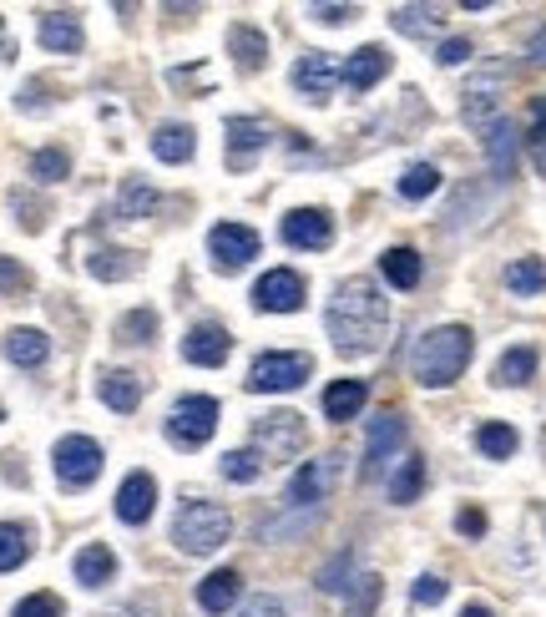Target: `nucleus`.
<instances>
[{"label":"nucleus","mask_w":546,"mask_h":617,"mask_svg":"<svg viewBox=\"0 0 546 617\" xmlns=\"http://www.w3.org/2000/svg\"><path fill=\"white\" fill-rule=\"evenodd\" d=\"M51 461H56V481L71 486V491H87V486L101 476V461H107V456H101V445L91 441V435H61Z\"/></svg>","instance_id":"7"},{"label":"nucleus","mask_w":546,"mask_h":617,"mask_svg":"<svg viewBox=\"0 0 546 617\" xmlns=\"http://www.w3.org/2000/svg\"><path fill=\"white\" fill-rule=\"evenodd\" d=\"M26 557H31V531L21 521H0V572H16Z\"/></svg>","instance_id":"33"},{"label":"nucleus","mask_w":546,"mask_h":617,"mask_svg":"<svg viewBox=\"0 0 546 617\" xmlns=\"http://www.w3.org/2000/svg\"><path fill=\"white\" fill-rule=\"evenodd\" d=\"M31 288V274H26V264L21 258H6L0 254V298H16V294H26Z\"/></svg>","instance_id":"42"},{"label":"nucleus","mask_w":546,"mask_h":617,"mask_svg":"<svg viewBox=\"0 0 546 617\" xmlns=\"http://www.w3.org/2000/svg\"><path fill=\"white\" fill-rule=\"evenodd\" d=\"M476 445H481V456H491V461H506V456H516V430L506 425V420H486L481 430H476Z\"/></svg>","instance_id":"35"},{"label":"nucleus","mask_w":546,"mask_h":617,"mask_svg":"<svg viewBox=\"0 0 546 617\" xmlns=\"http://www.w3.org/2000/svg\"><path fill=\"white\" fill-rule=\"evenodd\" d=\"M228 537H233V517L218 501H187L173 521V541L183 551H193V557H213Z\"/></svg>","instance_id":"3"},{"label":"nucleus","mask_w":546,"mask_h":617,"mask_svg":"<svg viewBox=\"0 0 546 617\" xmlns=\"http://www.w3.org/2000/svg\"><path fill=\"white\" fill-rule=\"evenodd\" d=\"M71 572H77V582H81V587H107L111 577H117V557H111V547L91 541V547H81V551H77Z\"/></svg>","instance_id":"23"},{"label":"nucleus","mask_w":546,"mask_h":617,"mask_svg":"<svg viewBox=\"0 0 546 617\" xmlns=\"http://www.w3.org/2000/svg\"><path fill=\"white\" fill-rule=\"evenodd\" d=\"M223 476H228V481H259L263 456L253 451V445H248V451H228V456H223Z\"/></svg>","instance_id":"41"},{"label":"nucleus","mask_w":546,"mask_h":617,"mask_svg":"<svg viewBox=\"0 0 546 617\" xmlns=\"http://www.w3.org/2000/svg\"><path fill=\"white\" fill-rule=\"evenodd\" d=\"M0 350H6L11 364H21V370H41L46 354H51V340H46L41 330H11L0 340Z\"/></svg>","instance_id":"21"},{"label":"nucleus","mask_w":546,"mask_h":617,"mask_svg":"<svg viewBox=\"0 0 546 617\" xmlns=\"http://www.w3.org/2000/svg\"><path fill=\"white\" fill-rule=\"evenodd\" d=\"M208 254L223 274H238V268H248L253 258H259V233H253L248 223H218V228L208 233Z\"/></svg>","instance_id":"8"},{"label":"nucleus","mask_w":546,"mask_h":617,"mask_svg":"<svg viewBox=\"0 0 546 617\" xmlns=\"http://www.w3.org/2000/svg\"><path fill=\"white\" fill-rule=\"evenodd\" d=\"M263 147H269V127H263L259 117H233L228 121V163L233 167H248Z\"/></svg>","instance_id":"17"},{"label":"nucleus","mask_w":546,"mask_h":617,"mask_svg":"<svg viewBox=\"0 0 546 617\" xmlns=\"http://www.w3.org/2000/svg\"><path fill=\"white\" fill-rule=\"evenodd\" d=\"M238 617H284V603H273V597H248L238 607Z\"/></svg>","instance_id":"49"},{"label":"nucleus","mask_w":546,"mask_h":617,"mask_svg":"<svg viewBox=\"0 0 546 617\" xmlns=\"http://www.w3.org/2000/svg\"><path fill=\"white\" fill-rule=\"evenodd\" d=\"M157 208V188L147 177H121V193H117V218L137 223V218H153Z\"/></svg>","instance_id":"26"},{"label":"nucleus","mask_w":546,"mask_h":617,"mask_svg":"<svg viewBox=\"0 0 546 617\" xmlns=\"http://www.w3.org/2000/svg\"><path fill=\"white\" fill-rule=\"evenodd\" d=\"M31 177L36 183H61V177H71V157L61 147H41V153H31Z\"/></svg>","instance_id":"38"},{"label":"nucleus","mask_w":546,"mask_h":617,"mask_svg":"<svg viewBox=\"0 0 546 617\" xmlns=\"http://www.w3.org/2000/svg\"><path fill=\"white\" fill-rule=\"evenodd\" d=\"M153 153L163 157V163H187V157L197 153V137H193V127H183V121H167V127H157L153 133Z\"/></svg>","instance_id":"27"},{"label":"nucleus","mask_w":546,"mask_h":617,"mask_svg":"<svg viewBox=\"0 0 546 617\" xmlns=\"http://www.w3.org/2000/svg\"><path fill=\"white\" fill-rule=\"evenodd\" d=\"M354 557H350V551H344V557H339V562L334 567H324V577H319V587H324V592H350V587H354Z\"/></svg>","instance_id":"45"},{"label":"nucleus","mask_w":546,"mask_h":617,"mask_svg":"<svg viewBox=\"0 0 546 617\" xmlns=\"http://www.w3.org/2000/svg\"><path fill=\"white\" fill-rule=\"evenodd\" d=\"M446 592H450V582H440V577H430V572H426V577L416 582V592H410V597H416L420 607H436Z\"/></svg>","instance_id":"47"},{"label":"nucleus","mask_w":546,"mask_h":617,"mask_svg":"<svg viewBox=\"0 0 546 617\" xmlns=\"http://www.w3.org/2000/svg\"><path fill=\"white\" fill-rule=\"evenodd\" d=\"M329 238H334V223H329L324 208H294L284 218V243H289V248L319 254V248H329Z\"/></svg>","instance_id":"13"},{"label":"nucleus","mask_w":546,"mask_h":617,"mask_svg":"<svg viewBox=\"0 0 546 617\" xmlns=\"http://www.w3.org/2000/svg\"><path fill=\"white\" fill-rule=\"evenodd\" d=\"M440 188V167L436 163H416V167H404V177H400V198H430V193Z\"/></svg>","instance_id":"37"},{"label":"nucleus","mask_w":546,"mask_h":617,"mask_svg":"<svg viewBox=\"0 0 546 617\" xmlns=\"http://www.w3.org/2000/svg\"><path fill=\"white\" fill-rule=\"evenodd\" d=\"M213 430H218V400L213 395H183L167 415V441L177 451H197V445L213 441Z\"/></svg>","instance_id":"6"},{"label":"nucleus","mask_w":546,"mask_h":617,"mask_svg":"<svg viewBox=\"0 0 546 617\" xmlns=\"http://www.w3.org/2000/svg\"><path fill=\"white\" fill-rule=\"evenodd\" d=\"M157 507V481L147 471H131L127 481L117 486V517L127 521V527H143L147 517H153Z\"/></svg>","instance_id":"14"},{"label":"nucleus","mask_w":546,"mask_h":617,"mask_svg":"<svg viewBox=\"0 0 546 617\" xmlns=\"http://www.w3.org/2000/svg\"><path fill=\"white\" fill-rule=\"evenodd\" d=\"M253 308H263V314H294V308H304V278L294 268H269L253 284Z\"/></svg>","instance_id":"10"},{"label":"nucleus","mask_w":546,"mask_h":617,"mask_svg":"<svg viewBox=\"0 0 546 617\" xmlns=\"http://www.w3.org/2000/svg\"><path fill=\"white\" fill-rule=\"evenodd\" d=\"M364 400H370V385H364V380H334V385L324 390V415L329 420H354L364 410Z\"/></svg>","instance_id":"25"},{"label":"nucleus","mask_w":546,"mask_h":617,"mask_svg":"<svg viewBox=\"0 0 546 617\" xmlns=\"http://www.w3.org/2000/svg\"><path fill=\"white\" fill-rule=\"evenodd\" d=\"M309 16H314V21H324V26H339V21H350V16H360V11H354V6H314Z\"/></svg>","instance_id":"51"},{"label":"nucleus","mask_w":546,"mask_h":617,"mask_svg":"<svg viewBox=\"0 0 546 617\" xmlns=\"http://www.w3.org/2000/svg\"><path fill=\"white\" fill-rule=\"evenodd\" d=\"M11 617H61V597H56V592H31V597L16 603Z\"/></svg>","instance_id":"44"},{"label":"nucleus","mask_w":546,"mask_h":617,"mask_svg":"<svg viewBox=\"0 0 546 617\" xmlns=\"http://www.w3.org/2000/svg\"><path fill=\"white\" fill-rule=\"evenodd\" d=\"M228 51H233V61H238L243 71H259L263 56H269V36H263L259 26H233V31H228Z\"/></svg>","instance_id":"28"},{"label":"nucleus","mask_w":546,"mask_h":617,"mask_svg":"<svg viewBox=\"0 0 546 617\" xmlns=\"http://www.w3.org/2000/svg\"><path fill=\"white\" fill-rule=\"evenodd\" d=\"M420 486H426V461H420V456H404L400 471L390 476V501L394 507H410V501L420 497Z\"/></svg>","instance_id":"31"},{"label":"nucleus","mask_w":546,"mask_h":617,"mask_svg":"<svg viewBox=\"0 0 546 617\" xmlns=\"http://www.w3.org/2000/svg\"><path fill=\"white\" fill-rule=\"evenodd\" d=\"M0 415H6V410H0Z\"/></svg>","instance_id":"55"},{"label":"nucleus","mask_w":546,"mask_h":617,"mask_svg":"<svg viewBox=\"0 0 546 617\" xmlns=\"http://www.w3.org/2000/svg\"><path fill=\"white\" fill-rule=\"evenodd\" d=\"M107 617H157L153 607H143V603H127V607H117V613H107Z\"/></svg>","instance_id":"52"},{"label":"nucleus","mask_w":546,"mask_h":617,"mask_svg":"<svg viewBox=\"0 0 546 617\" xmlns=\"http://www.w3.org/2000/svg\"><path fill=\"white\" fill-rule=\"evenodd\" d=\"M460 617H496V613L486 603H470V607H460Z\"/></svg>","instance_id":"53"},{"label":"nucleus","mask_w":546,"mask_h":617,"mask_svg":"<svg viewBox=\"0 0 546 617\" xmlns=\"http://www.w3.org/2000/svg\"><path fill=\"white\" fill-rule=\"evenodd\" d=\"M374 603H380V577L374 572H360L350 587V603H344V617H370Z\"/></svg>","instance_id":"39"},{"label":"nucleus","mask_w":546,"mask_h":617,"mask_svg":"<svg viewBox=\"0 0 546 617\" xmlns=\"http://www.w3.org/2000/svg\"><path fill=\"white\" fill-rule=\"evenodd\" d=\"M501 81H506V71L501 67H486L481 77L466 87V121H476V127H491V111H496V91H501Z\"/></svg>","instance_id":"18"},{"label":"nucleus","mask_w":546,"mask_h":617,"mask_svg":"<svg viewBox=\"0 0 546 617\" xmlns=\"http://www.w3.org/2000/svg\"><path fill=\"white\" fill-rule=\"evenodd\" d=\"M516 147H521V137H516L511 121H491L486 127V157H491L496 177H516Z\"/></svg>","instance_id":"24"},{"label":"nucleus","mask_w":546,"mask_h":617,"mask_svg":"<svg viewBox=\"0 0 546 617\" xmlns=\"http://www.w3.org/2000/svg\"><path fill=\"white\" fill-rule=\"evenodd\" d=\"M390 26L400 36H436L440 26H446V16H440L436 6H400V11L390 16Z\"/></svg>","instance_id":"32"},{"label":"nucleus","mask_w":546,"mask_h":617,"mask_svg":"<svg viewBox=\"0 0 546 617\" xmlns=\"http://www.w3.org/2000/svg\"><path fill=\"white\" fill-rule=\"evenodd\" d=\"M334 81H339V71H334V56H324V51H309V56H299V61H294V87L304 91L309 101H329V91H334Z\"/></svg>","instance_id":"15"},{"label":"nucleus","mask_w":546,"mask_h":617,"mask_svg":"<svg viewBox=\"0 0 546 617\" xmlns=\"http://www.w3.org/2000/svg\"><path fill=\"white\" fill-rule=\"evenodd\" d=\"M384 71H390V51L384 46H360L350 56V67H344V81H350V91H370Z\"/></svg>","instance_id":"22"},{"label":"nucleus","mask_w":546,"mask_h":617,"mask_svg":"<svg viewBox=\"0 0 546 617\" xmlns=\"http://www.w3.org/2000/svg\"><path fill=\"white\" fill-rule=\"evenodd\" d=\"M314 375V354L304 350H269L253 360L248 370V390L253 395H284V390H299Z\"/></svg>","instance_id":"4"},{"label":"nucleus","mask_w":546,"mask_h":617,"mask_svg":"<svg viewBox=\"0 0 546 617\" xmlns=\"http://www.w3.org/2000/svg\"><path fill=\"white\" fill-rule=\"evenodd\" d=\"M41 46H46V51H61V56L81 51V46H87V36H81V21L71 11H46L41 16Z\"/></svg>","instance_id":"19"},{"label":"nucleus","mask_w":546,"mask_h":617,"mask_svg":"<svg viewBox=\"0 0 546 617\" xmlns=\"http://www.w3.org/2000/svg\"><path fill=\"white\" fill-rule=\"evenodd\" d=\"M101 405L117 410V415H131V410L143 405V380L131 375V370H107L101 375Z\"/></svg>","instance_id":"20"},{"label":"nucleus","mask_w":546,"mask_h":617,"mask_svg":"<svg viewBox=\"0 0 546 617\" xmlns=\"http://www.w3.org/2000/svg\"><path fill=\"white\" fill-rule=\"evenodd\" d=\"M532 61H542V67H546V31L532 41Z\"/></svg>","instance_id":"54"},{"label":"nucleus","mask_w":546,"mask_h":617,"mask_svg":"<svg viewBox=\"0 0 546 617\" xmlns=\"http://www.w3.org/2000/svg\"><path fill=\"white\" fill-rule=\"evenodd\" d=\"M309 430H304V415H294V410H273V415H259L253 420V451L263 456V461H294L299 451H304Z\"/></svg>","instance_id":"5"},{"label":"nucleus","mask_w":546,"mask_h":617,"mask_svg":"<svg viewBox=\"0 0 546 617\" xmlns=\"http://www.w3.org/2000/svg\"><path fill=\"white\" fill-rule=\"evenodd\" d=\"M456 527H460V537H481V531H486V511L466 507V511L456 517Z\"/></svg>","instance_id":"50"},{"label":"nucleus","mask_w":546,"mask_h":617,"mask_svg":"<svg viewBox=\"0 0 546 617\" xmlns=\"http://www.w3.org/2000/svg\"><path fill=\"white\" fill-rule=\"evenodd\" d=\"M117 340L121 344H147V340H157V314H153V308H131L127 320L117 324Z\"/></svg>","instance_id":"40"},{"label":"nucleus","mask_w":546,"mask_h":617,"mask_svg":"<svg viewBox=\"0 0 546 617\" xmlns=\"http://www.w3.org/2000/svg\"><path fill=\"white\" fill-rule=\"evenodd\" d=\"M440 67H460V61H466V56H470V41H466V36H450V41H440Z\"/></svg>","instance_id":"48"},{"label":"nucleus","mask_w":546,"mask_h":617,"mask_svg":"<svg viewBox=\"0 0 546 617\" xmlns=\"http://www.w3.org/2000/svg\"><path fill=\"white\" fill-rule=\"evenodd\" d=\"M238 592H243V577L233 572V567H218V572H208L203 582H197V607L213 613V617H223V613H233Z\"/></svg>","instance_id":"16"},{"label":"nucleus","mask_w":546,"mask_h":617,"mask_svg":"<svg viewBox=\"0 0 546 617\" xmlns=\"http://www.w3.org/2000/svg\"><path fill=\"white\" fill-rule=\"evenodd\" d=\"M400 445H404V420L394 415V410L374 415V420H370V441H364V466H360L364 481L384 476V466L394 461V451H400Z\"/></svg>","instance_id":"9"},{"label":"nucleus","mask_w":546,"mask_h":617,"mask_svg":"<svg viewBox=\"0 0 546 617\" xmlns=\"http://www.w3.org/2000/svg\"><path fill=\"white\" fill-rule=\"evenodd\" d=\"M506 288H511V294H542V288H546V264H542V258H516V264L506 268Z\"/></svg>","instance_id":"36"},{"label":"nucleus","mask_w":546,"mask_h":617,"mask_svg":"<svg viewBox=\"0 0 546 617\" xmlns=\"http://www.w3.org/2000/svg\"><path fill=\"white\" fill-rule=\"evenodd\" d=\"M532 163L546 177V101H536V121H532Z\"/></svg>","instance_id":"46"},{"label":"nucleus","mask_w":546,"mask_h":617,"mask_svg":"<svg viewBox=\"0 0 546 617\" xmlns=\"http://www.w3.org/2000/svg\"><path fill=\"white\" fill-rule=\"evenodd\" d=\"M466 364H470V330L466 324H440V330L420 334L416 350H410V375L430 390L460 380Z\"/></svg>","instance_id":"2"},{"label":"nucleus","mask_w":546,"mask_h":617,"mask_svg":"<svg viewBox=\"0 0 546 617\" xmlns=\"http://www.w3.org/2000/svg\"><path fill=\"white\" fill-rule=\"evenodd\" d=\"M380 274H384V284H394V288H416L420 284V254L416 248H390V254L380 258Z\"/></svg>","instance_id":"30"},{"label":"nucleus","mask_w":546,"mask_h":617,"mask_svg":"<svg viewBox=\"0 0 546 617\" xmlns=\"http://www.w3.org/2000/svg\"><path fill=\"white\" fill-rule=\"evenodd\" d=\"M11 208L21 213V228H26V233H41V228H46V203H41V198H31V193L16 188V193H11Z\"/></svg>","instance_id":"43"},{"label":"nucleus","mask_w":546,"mask_h":617,"mask_svg":"<svg viewBox=\"0 0 546 617\" xmlns=\"http://www.w3.org/2000/svg\"><path fill=\"white\" fill-rule=\"evenodd\" d=\"M536 375V350L532 344H511V350L496 360V385H526V380Z\"/></svg>","instance_id":"29"},{"label":"nucleus","mask_w":546,"mask_h":617,"mask_svg":"<svg viewBox=\"0 0 546 617\" xmlns=\"http://www.w3.org/2000/svg\"><path fill=\"white\" fill-rule=\"evenodd\" d=\"M339 456H319V461H304L299 466V476L289 481V501L294 507H319V501H329V491L339 486Z\"/></svg>","instance_id":"11"},{"label":"nucleus","mask_w":546,"mask_h":617,"mask_svg":"<svg viewBox=\"0 0 546 617\" xmlns=\"http://www.w3.org/2000/svg\"><path fill=\"white\" fill-rule=\"evenodd\" d=\"M91 278H101V284H117V278H131L137 274V258L121 254V248H97V254L87 258Z\"/></svg>","instance_id":"34"},{"label":"nucleus","mask_w":546,"mask_h":617,"mask_svg":"<svg viewBox=\"0 0 546 617\" xmlns=\"http://www.w3.org/2000/svg\"><path fill=\"white\" fill-rule=\"evenodd\" d=\"M228 350H233L228 330H223V324H213V320L193 324V330L183 334V360L187 364H203V370H218V364L228 360Z\"/></svg>","instance_id":"12"},{"label":"nucleus","mask_w":546,"mask_h":617,"mask_svg":"<svg viewBox=\"0 0 546 617\" xmlns=\"http://www.w3.org/2000/svg\"><path fill=\"white\" fill-rule=\"evenodd\" d=\"M390 334V304L370 278H350L339 284L334 304H329V340L344 354H374Z\"/></svg>","instance_id":"1"}]
</instances>
